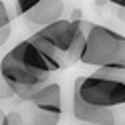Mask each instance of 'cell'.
Wrapping results in <instances>:
<instances>
[{
    "label": "cell",
    "instance_id": "1",
    "mask_svg": "<svg viewBox=\"0 0 125 125\" xmlns=\"http://www.w3.org/2000/svg\"><path fill=\"white\" fill-rule=\"evenodd\" d=\"M77 93L85 103L97 107H117L125 103V69L97 67L95 73L77 77L73 83Z\"/></svg>",
    "mask_w": 125,
    "mask_h": 125
},
{
    "label": "cell",
    "instance_id": "2",
    "mask_svg": "<svg viewBox=\"0 0 125 125\" xmlns=\"http://www.w3.org/2000/svg\"><path fill=\"white\" fill-rule=\"evenodd\" d=\"M79 62L91 67L125 69V34L103 24L87 22L85 46Z\"/></svg>",
    "mask_w": 125,
    "mask_h": 125
},
{
    "label": "cell",
    "instance_id": "3",
    "mask_svg": "<svg viewBox=\"0 0 125 125\" xmlns=\"http://www.w3.org/2000/svg\"><path fill=\"white\" fill-rule=\"evenodd\" d=\"M85 28L87 22L85 20H67L59 18L46 24L42 28H38L36 32L42 38L51 42V46L57 51V61L61 69H69L75 62H79L83 46H85Z\"/></svg>",
    "mask_w": 125,
    "mask_h": 125
},
{
    "label": "cell",
    "instance_id": "4",
    "mask_svg": "<svg viewBox=\"0 0 125 125\" xmlns=\"http://www.w3.org/2000/svg\"><path fill=\"white\" fill-rule=\"evenodd\" d=\"M73 115L91 125H125V103L117 107H97L85 103L77 93H73Z\"/></svg>",
    "mask_w": 125,
    "mask_h": 125
},
{
    "label": "cell",
    "instance_id": "5",
    "mask_svg": "<svg viewBox=\"0 0 125 125\" xmlns=\"http://www.w3.org/2000/svg\"><path fill=\"white\" fill-rule=\"evenodd\" d=\"M0 75H2L10 85H20V87H42V85L49 83V79H51V73L34 71V69L26 67L24 62H20L10 51L2 57V61H0Z\"/></svg>",
    "mask_w": 125,
    "mask_h": 125
},
{
    "label": "cell",
    "instance_id": "6",
    "mask_svg": "<svg viewBox=\"0 0 125 125\" xmlns=\"http://www.w3.org/2000/svg\"><path fill=\"white\" fill-rule=\"evenodd\" d=\"M14 57H16L20 62H24L26 67L34 69V71H44V73H54V71H61L59 62L51 59L41 46H38L32 38H26V41L18 42L14 49L10 51Z\"/></svg>",
    "mask_w": 125,
    "mask_h": 125
},
{
    "label": "cell",
    "instance_id": "7",
    "mask_svg": "<svg viewBox=\"0 0 125 125\" xmlns=\"http://www.w3.org/2000/svg\"><path fill=\"white\" fill-rule=\"evenodd\" d=\"M62 10H65L62 0H41L24 14V18L28 22V26H36V30H38L54 20H59L62 16Z\"/></svg>",
    "mask_w": 125,
    "mask_h": 125
},
{
    "label": "cell",
    "instance_id": "8",
    "mask_svg": "<svg viewBox=\"0 0 125 125\" xmlns=\"http://www.w3.org/2000/svg\"><path fill=\"white\" fill-rule=\"evenodd\" d=\"M30 103L36 109L49 113H61L62 111V97H61V85L59 83H44L32 97Z\"/></svg>",
    "mask_w": 125,
    "mask_h": 125
},
{
    "label": "cell",
    "instance_id": "9",
    "mask_svg": "<svg viewBox=\"0 0 125 125\" xmlns=\"http://www.w3.org/2000/svg\"><path fill=\"white\" fill-rule=\"evenodd\" d=\"M59 119H61V113H49L36 107H32V111L24 113L26 125H59Z\"/></svg>",
    "mask_w": 125,
    "mask_h": 125
},
{
    "label": "cell",
    "instance_id": "10",
    "mask_svg": "<svg viewBox=\"0 0 125 125\" xmlns=\"http://www.w3.org/2000/svg\"><path fill=\"white\" fill-rule=\"evenodd\" d=\"M2 125H26V121L20 111H10V113H4Z\"/></svg>",
    "mask_w": 125,
    "mask_h": 125
},
{
    "label": "cell",
    "instance_id": "11",
    "mask_svg": "<svg viewBox=\"0 0 125 125\" xmlns=\"http://www.w3.org/2000/svg\"><path fill=\"white\" fill-rule=\"evenodd\" d=\"M38 2H41V0H16V14L18 16H24V14Z\"/></svg>",
    "mask_w": 125,
    "mask_h": 125
},
{
    "label": "cell",
    "instance_id": "12",
    "mask_svg": "<svg viewBox=\"0 0 125 125\" xmlns=\"http://www.w3.org/2000/svg\"><path fill=\"white\" fill-rule=\"evenodd\" d=\"M14 97V91L10 87V83L0 75V99H12Z\"/></svg>",
    "mask_w": 125,
    "mask_h": 125
},
{
    "label": "cell",
    "instance_id": "13",
    "mask_svg": "<svg viewBox=\"0 0 125 125\" xmlns=\"http://www.w3.org/2000/svg\"><path fill=\"white\" fill-rule=\"evenodd\" d=\"M4 26H10V14H8L6 4L0 0V28H4Z\"/></svg>",
    "mask_w": 125,
    "mask_h": 125
},
{
    "label": "cell",
    "instance_id": "14",
    "mask_svg": "<svg viewBox=\"0 0 125 125\" xmlns=\"http://www.w3.org/2000/svg\"><path fill=\"white\" fill-rule=\"evenodd\" d=\"M8 38H10V26H4V28H0V46H4Z\"/></svg>",
    "mask_w": 125,
    "mask_h": 125
},
{
    "label": "cell",
    "instance_id": "15",
    "mask_svg": "<svg viewBox=\"0 0 125 125\" xmlns=\"http://www.w3.org/2000/svg\"><path fill=\"white\" fill-rule=\"evenodd\" d=\"M115 16H117V20L121 22V24H125V8H119V6H115Z\"/></svg>",
    "mask_w": 125,
    "mask_h": 125
},
{
    "label": "cell",
    "instance_id": "16",
    "mask_svg": "<svg viewBox=\"0 0 125 125\" xmlns=\"http://www.w3.org/2000/svg\"><path fill=\"white\" fill-rule=\"evenodd\" d=\"M101 2H107L111 6H119V8H125V0H101Z\"/></svg>",
    "mask_w": 125,
    "mask_h": 125
},
{
    "label": "cell",
    "instance_id": "17",
    "mask_svg": "<svg viewBox=\"0 0 125 125\" xmlns=\"http://www.w3.org/2000/svg\"><path fill=\"white\" fill-rule=\"evenodd\" d=\"M2 121H4V111L0 109V125H2Z\"/></svg>",
    "mask_w": 125,
    "mask_h": 125
}]
</instances>
